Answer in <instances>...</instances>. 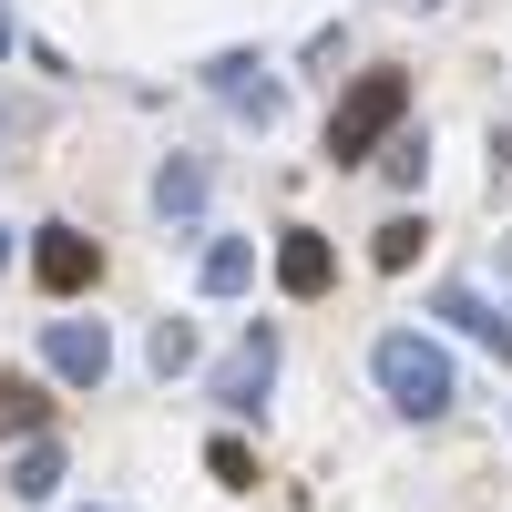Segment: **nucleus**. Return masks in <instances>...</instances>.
<instances>
[{"label":"nucleus","instance_id":"obj_1","mask_svg":"<svg viewBox=\"0 0 512 512\" xmlns=\"http://www.w3.org/2000/svg\"><path fill=\"white\" fill-rule=\"evenodd\" d=\"M369 369H379V390H390V410H410V420H441L461 400V369L441 359V338H420V328H379Z\"/></svg>","mask_w":512,"mask_h":512},{"label":"nucleus","instance_id":"obj_2","mask_svg":"<svg viewBox=\"0 0 512 512\" xmlns=\"http://www.w3.org/2000/svg\"><path fill=\"white\" fill-rule=\"evenodd\" d=\"M400 113H410V72H359L328 113V164H369L379 134H400Z\"/></svg>","mask_w":512,"mask_h":512},{"label":"nucleus","instance_id":"obj_3","mask_svg":"<svg viewBox=\"0 0 512 512\" xmlns=\"http://www.w3.org/2000/svg\"><path fill=\"white\" fill-rule=\"evenodd\" d=\"M41 359H52V379H72V390H103L113 379V328L103 318H41Z\"/></svg>","mask_w":512,"mask_h":512},{"label":"nucleus","instance_id":"obj_4","mask_svg":"<svg viewBox=\"0 0 512 512\" xmlns=\"http://www.w3.org/2000/svg\"><path fill=\"white\" fill-rule=\"evenodd\" d=\"M267 390H277V328L256 318V328L236 338V349L216 359V400H226V410L246 420V410H267Z\"/></svg>","mask_w":512,"mask_h":512},{"label":"nucleus","instance_id":"obj_5","mask_svg":"<svg viewBox=\"0 0 512 512\" xmlns=\"http://www.w3.org/2000/svg\"><path fill=\"white\" fill-rule=\"evenodd\" d=\"M205 93H216L236 123H256V134H267V123H277V82H267V62H246V52H226V62H205Z\"/></svg>","mask_w":512,"mask_h":512},{"label":"nucleus","instance_id":"obj_6","mask_svg":"<svg viewBox=\"0 0 512 512\" xmlns=\"http://www.w3.org/2000/svg\"><path fill=\"white\" fill-rule=\"evenodd\" d=\"M93 267H103V256H93V236H82V226H41V246H31L41 297H82V287H93Z\"/></svg>","mask_w":512,"mask_h":512},{"label":"nucleus","instance_id":"obj_7","mask_svg":"<svg viewBox=\"0 0 512 512\" xmlns=\"http://www.w3.org/2000/svg\"><path fill=\"white\" fill-rule=\"evenodd\" d=\"M328 277H338L328 236H318V226H287V236H277V287H287V297H328Z\"/></svg>","mask_w":512,"mask_h":512},{"label":"nucleus","instance_id":"obj_8","mask_svg":"<svg viewBox=\"0 0 512 512\" xmlns=\"http://www.w3.org/2000/svg\"><path fill=\"white\" fill-rule=\"evenodd\" d=\"M441 318H451L461 338H482V349H492V359L512 369V318L492 308V297H482V287H441Z\"/></svg>","mask_w":512,"mask_h":512},{"label":"nucleus","instance_id":"obj_9","mask_svg":"<svg viewBox=\"0 0 512 512\" xmlns=\"http://www.w3.org/2000/svg\"><path fill=\"white\" fill-rule=\"evenodd\" d=\"M195 287L205 297H246L256 287V236H216V246L195 256Z\"/></svg>","mask_w":512,"mask_h":512},{"label":"nucleus","instance_id":"obj_10","mask_svg":"<svg viewBox=\"0 0 512 512\" xmlns=\"http://www.w3.org/2000/svg\"><path fill=\"white\" fill-rule=\"evenodd\" d=\"M154 216H164V226H195V216H205V164H195V154H164V175H154Z\"/></svg>","mask_w":512,"mask_h":512},{"label":"nucleus","instance_id":"obj_11","mask_svg":"<svg viewBox=\"0 0 512 512\" xmlns=\"http://www.w3.org/2000/svg\"><path fill=\"white\" fill-rule=\"evenodd\" d=\"M52 482H62V451H52V441H31V451L11 461V492H21V502H52Z\"/></svg>","mask_w":512,"mask_h":512},{"label":"nucleus","instance_id":"obj_12","mask_svg":"<svg viewBox=\"0 0 512 512\" xmlns=\"http://www.w3.org/2000/svg\"><path fill=\"white\" fill-rule=\"evenodd\" d=\"M420 246H431V226H420V216H390V226H379V246H369V256H379V267L400 277L410 256H420Z\"/></svg>","mask_w":512,"mask_h":512},{"label":"nucleus","instance_id":"obj_13","mask_svg":"<svg viewBox=\"0 0 512 512\" xmlns=\"http://www.w3.org/2000/svg\"><path fill=\"white\" fill-rule=\"evenodd\" d=\"M154 369H195V318H154Z\"/></svg>","mask_w":512,"mask_h":512},{"label":"nucleus","instance_id":"obj_14","mask_svg":"<svg viewBox=\"0 0 512 512\" xmlns=\"http://www.w3.org/2000/svg\"><path fill=\"white\" fill-rule=\"evenodd\" d=\"M11 431H41V390H31V379H0V441H11Z\"/></svg>","mask_w":512,"mask_h":512},{"label":"nucleus","instance_id":"obj_15","mask_svg":"<svg viewBox=\"0 0 512 512\" xmlns=\"http://www.w3.org/2000/svg\"><path fill=\"white\" fill-rule=\"evenodd\" d=\"M205 472H216L226 492H256V451H246V441H216V451H205Z\"/></svg>","mask_w":512,"mask_h":512},{"label":"nucleus","instance_id":"obj_16","mask_svg":"<svg viewBox=\"0 0 512 512\" xmlns=\"http://www.w3.org/2000/svg\"><path fill=\"white\" fill-rule=\"evenodd\" d=\"M379 164H390V185H420V164H431V144H420V134H400V144L379 154Z\"/></svg>","mask_w":512,"mask_h":512},{"label":"nucleus","instance_id":"obj_17","mask_svg":"<svg viewBox=\"0 0 512 512\" xmlns=\"http://www.w3.org/2000/svg\"><path fill=\"white\" fill-rule=\"evenodd\" d=\"M0 62H11V11H0Z\"/></svg>","mask_w":512,"mask_h":512},{"label":"nucleus","instance_id":"obj_18","mask_svg":"<svg viewBox=\"0 0 512 512\" xmlns=\"http://www.w3.org/2000/svg\"><path fill=\"white\" fill-rule=\"evenodd\" d=\"M0 267H11V226H0Z\"/></svg>","mask_w":512,"mask_h":512},{"label":"nucleus","instance_id":"obj_19","mask_svg":"<svg viewBox=\"0 0 512 512\" xmlns=\"http://www.w3.org/2000/svg\"><path fill=\"white\" fill-rule=\"evenodd\" d=\"M400 11H441V0H400Z\"/></svg>","mask_w":512,"mask_h":512},{"label":"nucleus","instance_id":"obj_20","mask_svg":"<svg viewBox=\"0 0 512 512\" xmlns=\"http://www.w3.org/2000/svg\"><path fill=\"white\" fill-rule=\"evenodd\" d=\"M82 512H103V502H82Z\"/></svg>","mask_w":512,"mask_h":512}]
</instances>
